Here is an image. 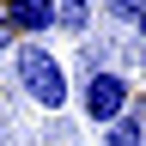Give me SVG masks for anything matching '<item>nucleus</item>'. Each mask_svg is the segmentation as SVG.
I'll list each match as a JSON object with an SVG mask.
<instances>
[{
    "label": "nucleus",
    "mask_w": 146,
    "mask_h": 146,
    "mask_svg": "<svg viewBox=\"0 0 146 146\" xmlns=\"http://www.w3.org/2000/svg\"><path fill=\"white\" fill-rule=\"evenodd\" d=\"M12 73H18V85H25V98H31L36 110H67V98H73L67 67L55 61L43 43H18V49H12Z\"/></svg>",
    "instance_id": "1"
},
{
    "label": "nucleus",
    "mask_w": 146,
    "mask_h": 146,
    "mask_svg": "<svg viewBox=\"0 0 146 146\" xmlns=\"http://www.w3.org/2000/svg\"><path fill=\"white\" fill-rule=\"evenodd\" d=\"M128 110H134V85H128V73H122V67H91L85 85H79V116L98 122V128H110L116 116H128Z\"/></svg>",
    "instance_id": "2"
},
{
    "label": "nucleus",
    "mask_w": 146,
    "mask_h": 146,
    "mask_svg": "<svg viewBox=\"0 0 146 146\" xmlns=\"http://www.w3.org/2000/svg\"><path fill=\"white\" fill-rule=\"evenodd\" d=\"M0 18L12 25V36L36 43L43 31H55V0H6V6H0Z\"/></svg>",
    "instance_id": "3"
},
{
    "label": "nucleus",
    "mask_w": 146,
    "mask_h": 146,
    "mask_svg": "<svg viewBox=\"0 0 146 146\" xmlns=\"http://www.w3.org/2000/svg\"><path fill=\"white\" fill-rule=\"evenodd\" d=\"M104 146H146V116H134V110L116 116V122L104 128Z\"/></svg>",
    "instance_id": "4"
},
{
    "label": "nucleus",
    "mask_w": 146,
    "mask_h": 146,
    "mask_svg": "<svg viewBox=\"0 0 146 146\" xmlns=\"http://www.w3.org/2000/svg\"><path fill=\"white\" fill-rule=\"evenodd\" d=\"M55 25L73 31V36H85L91 31V0H55Z\"/></svg>",
    "instance_id": "5"
},
{
    "label": "nucleus",
    "mask_w": 146,
    "mask_h": 146,
    "mask_svg": "<svg viewBox=\"0 0 146 146\" xmlns=\"http://www.w3.org/2000/svg\"><path fill=\"white\" fill-rule=\"evenodd\" d=\"M140 12H146V0H110V18H116V25H128V31L140 25Z\"/></svg>",
    "instance_id": "6"
},
{
    "label": "nucleus",
    "mask_w": 146,
    "mask_h": 146,
    "mask_svg": "<svg viewBox=\"0 0 146 146\" xmlns=\"http://www.w3.org/2000/svg\"><path fill=\"white\" fill-rule=\"evenodd\" d=\"M18 49V36H12V25H6V18H0V55H12Z\"/></svg>",
    "instance_id": "7"
},
{
    "label": "nucleus",
    "mask_w": 146,
    "mask_h": 146,
    "mask_svg": "<svg viewBox=\"0 0 146 146\" xmlns=\"http://www.w3.org/2000/svg\"><path fill=\"white\" fill-rule=\"evenodd\" d=\"M134 31H140V43H146V12H140V25H134Z\"/></svg>",
    "instance_id": "8"
},
{
    "label": "nucleus",
    "mask_w": 146,
    "mask_h": 146,
    "mask_svg": "<svg viewBox=\"0 0 146 146\" xmlns=\"http://www.w3.org/2000/svg\"><path fill=\"white\" fill-rule=\"evenodd\" d=\"M43 146H55V140H43Z\"/></svg>",
    "instance_id": "9"
}]
</instances>
